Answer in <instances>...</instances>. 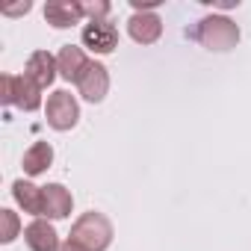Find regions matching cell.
<instances>
[{
	"instance_id": "cell-1",
	"label": "cell",
	"mask_w": 251,
	"mask_h": 251,
	"mask_svg": "<svg viewBox=\"0 0 251 251\" xmlns=\"http://www.w3.org/2000/svg\"><path fill=\"white\" fill-rule=\"evenodd\" d=\"M239 24H233L227 15H204L198 24H195V30H192V39L201 45V48H207V50H213V53H227V50H233L236 45H239Z\"/></svg>"
},
{
	"instance_id": "cell-3",
	"label": "cell",
	"mask_w": 251,
	"mask_h": 251,
	"mask_svg": "<svg viewBox=\"0 0 251 251\" xmlns=\"http://www.w3.org/2000/svg\"><path fill=\"white\" fill-rule=\"evenodd\" d=\"M0 100L21 112H36L45 106L42 89L27 74H3V80H0Z\"/></svg>"
},
{
	"instance_id": "cell-7",
	"label": "cell",
	"mask_w": 251,
	"mask_h": 251,
	"mask_svg": "<svg viewBox=\"0 0 251 251\" xmlns=\"http://www.w3.org/2000/svg\"><path fill=\"white\" fill-rule=\"evenodd\" d=\"M86 12H83V3L77 0H48L45 3V21L53 27V30H68L74 24H83Z\"/></svg>"
},
{
	"instance_id": "cell-8",
	"label": "cell",
	"mask_w": 251,
	"mask_h": 251,
	"mask_svg": "<svg viewBox=\"0 0 251 251\" xmlns=\"http://www.w3.org/2000/svg\"><path fill=\"white\" fill-rule=\"evenodd\" d=\"M127 33L136 45H154L163 36V18L157 12H133L127 21Z\"/></svg>"
},
{
	"instance_id": "cell-18",
	"label": "cell",
	"mask_w": 251,
	"mask_h": 251,
	"mask_svg": "<svg viewBox=\"0 0 251 251\" xmlns=\"http://www.w3.org/2000/svg\"><path fill=\"white\" fill-rule=\"evenodd\" d=\"M59 251H86V248H83V245H77L74 239H65V242L59 245Z\"/></svg>"
},
{
	"instance_id": "cell-4",
	"label": "cell",
	"mask_w": 251,
	"mask_h": 251,
	"mask_svg": "<svg viewBox=\"0 0 251 251\" xmlns=\"http://www.w3.org/2000/svg\"><path fill=\"white\" fill-rule=\"evenodd\" d=\"M45 118L53 130L65 133V130H74L77 121H80V103L77 98L68 92V89H56L53 95H48V103H45Z\"/></svg>"
},
{
	"instance_id": "cell-15",
	"label": "cell",
	"mask_w": 251,
	"mask_h": 251,
	"mask_svg": "<svg viewBox=\"0 0 251 251\" xmlns=\"http://www.w3.org/2000/svg\"><path fill=\"white\" fill-rule=\"evenodd\" d=\"M0 225H3V230H0V242H3V245H9L21 233V219L12 210H0Z\"/></svg>"
},
{
	"instance_id": "cell-11",
	"label": "cell",
	"mask_w": 251,
	"mask_h": 251,
	"mask_svg": "<svg viewBox=\"0 0 251 251\" xmlns=\"http://www.w3.org/2000/svg\"><path fill=\"white\" fill-rule=\"evenodd\" d=\"M42 189H45V213H42V219H48V222L68 219L71 207H74V195L62 183H48Z\"/></svg>"
},
{
	"instance_id": "cell-6",
	"label": "cell",
	"mask_w": 251,
	"mask_h": 251,
	"mask_svg": "<svg viewBox=\"0 0 251 251\" xmlns=\"http://www.w3.org/2000/svg\"><path fill=\"white\" fill-rule=\"evenodd\" d=\"M77 86V92H80V98L83 100H89V103H100L103 98H106V92H109V68L103 65V62H89V68L80 74V80L74 83Z\"/></svg>"
},
{
	"instance_id": "cell-13",
	"label": "cell",
	"mask_w": 251,
	"mask_h": 251,
	"mask_svg": "<svg viewBox=\"0 0 251 251\" xmlns=\"http://www.w3.org/2000/svg\"><path fill=\"white\" fill-rule=\"evenodd\" d=\"M89 56H86V50L83 48H77V45H62V50L56 53V65H59V77L62 80H68V83H77L80 80V74L89 68Z\"/></svg>"
},
{
	"instance_id": "cell-12",
	"label": "cell",
	"mask_w": 251,
	"mask_h": 251,
	"mask_svg": "<svg viewBox=\"0 0 251 251\" xmlns=\"http://www.w3.org/2000/svg\"><path fill=\"white\" fill-rule=\"evenodd\" d=\"M12 198H15V204H18L24 213L42 219V213H45V189H42V186H36L33 180L18 177V180L12 183Z\"/></svg>"
},
{
	"instance_id": "cell-16",
	"label": "cell",
	"mask_w": 251,
	"mask_h": 251,
	"mask_svg": "<svg viewBox=\"0 0 251 251\" xmlns=\"http://www.w3.org/2000/svg\"><path fill=\"white\" fill-rule=\"evenodd\" d=\"M83 12L89 21H109V3L95 0V3H83Z\"/></svg>"
},
{
	"instance_id": "cell-2",
	"label": "cell",
	"mask_w": 251,
	"mask_h": 251,
	"mask_svg": "<svg viewBox=\"0 0 251 251\" xmlns=\"http://www.w3.org/2000/svg\"><path fill=\"white\" fill-rule=\"evenodd\" d=\"M112 222L103 216V213H98V210H89V213H83L74 225H71V233H68V239H74L77 245H83L86 251H106L109 245H112Z\"/></svg>"
},
{
	"instance_id": "cell-9",
	"label": "cell",
	"mask_w": 251,
	"mask_h": 251,
	"mask_svg": "<svg viewBox=\"0 0 251 251\" xmlns=\"http://www.w3.org/2000/svg\"><path fill=\"white\" fill-rule=\"evenodd\" d=\"M24 74L45 92L53 80H56V74H59V65H56V56L53 53H48V50H33L30 53V59H27V65H24Z\"/></svg>"
},
{
	"instance_id": "cell-14",
	"label": "cell",
	"mask_w": 251,
	"mask_h": 251,
	"mask_svg": "<svg viewBox=\"0 0 251 251\" xmlns=\"http://www.w3.org/2000/svg\"><path fill=\"white\" fill-rule=\"evenodd\" d=\"M50 163H53V148H50V142H33L27 151H24V175H30V177H39V175H45L48 169H50Z\"/></svg>"
},
{
	"instance_id": "cell-17",
	"label": "cell",
	"mask_w": 251,
	"mask_h": 251,
	"mask_svg": "<svg viewBox=\"0 0 251 251\" xmlns=\"http://www.w3.org/2000/svg\"><path fill=\"white\" fill-rule=\"evenodd\" d=\"M30 9H33V3H27V0H24L21 6H6L3 12H6V15H21V12H30Z\"/></svg>"
},
{
	"instance_id": "cell-10",
	"label": "cell",
	"mask_w": 251,
	"mask_h": 251,
	"mask_svg": "<svg viewBox=\"0 0 251 251\" xmlns=\"http://www.w3.org/2000/svg\"><path fill=\"white\" fill-rule=\"evenodd\" d=\"M24 242L30 251H59V233L48 219H33L24 227Z\"/></svg>"
},
{
	"instance_id": "cell-5",
	"label": "cell",
	"mask_w": 251,
	"mask_h": 251,
	"mask_svg": "<svg viewBox=\"0 0 251 251\" xmlns=\"http://www.w3.org/2000/svg\"><path fill=\"white\" fill-rule=\"evenodd\" d=\"M80 39H83V48L98 56H106L118 48V30L109 21H86Z\"/></svg>"
}]
</instances>
